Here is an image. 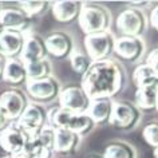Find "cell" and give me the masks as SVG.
<instances>
[{
	"mask_svg": "<svg viewBox=\"0 0 158 158\" xmlns=\"http://www.w3.org/2000/svg\"><path fill=\"white\" fill-rule=\"evenodd\" d=\"M89 158H102V157H99V156H91V157H89Z\"/></svg>",
	"mask_w": 158,
	"mask_h": 158,
	"instance_id": "obj_38",
	"label": "cell"
},
{
	"mask_svg": "<svg viewBox=\"0 0 158 158\" xmlns=\"http://www.w3.org/2000/svg\"><path fill=\"white\" fill-rule=\"evenodd\" d=\"M142 138L153 150L158 149V122H149L143 126Z\"/></svg>",
	"mask_w": 158,
	"mask_h": 158,
	"instance_id": "obj_28",
	"label": "cell"
},
{
	"mask_svg": "<svg viewBox=\"0 0 158 158\" xmlns=\"http://www.w3.org/2000/svg\"><path fill=\"white\" fill-rule=\"evenodd\" d=\"M47 52L55 59H69L74 52V40L69 34L55 31L44 39Z\"/></svg>",
	"mask_w": 158,
	"mask_h": 158,
	"instance_id": "obj_13",
	"label": "cell"
},
{
	"mask_svg": "<svg viewBox=\"0 0 158 158\" xmlns=\"http://www.w3.org/2000/svg\"><path fill=\"white\" fill-rule=\"evenodd\" d=\"M0 22L6 30L26 34L32 24V19L20 8H4L0 15Z\"/></svg>",
	"mask_w": 158,
	"mask_h": 158,
	"instance_id": "obj_18",
	"label": "cell"
},
{
	"mask_svg": "<svg viewBox=\"0 0 158 158\" xmlns=\"http://www.w3.org/2000/svg\"><path fill=\"white\" fill-rule=\"evenodd\" d=\"M10 125H11V121L8 119V117L6 115V113H4V110H3V107L0 106V133H2L4 129L8 127Z\"/></svg>",
	"mask_w": 158,
	"mask_h": 158,
	"instance_id": "obj_31",
	"label": "cell"
},
{
	"mask_svg": "<svg viewBox=\"0 0 158 158\" xmlns=\"http://www.w3.org/2000/svg\"><path fill=\"white\" fill-rule=\"evenodd\" d=\"M83 3L75 2V0H63V2L51 3V11L52 16L58 23L62 24H70L74 20L78 22V18L83 8Z\"/></svg>",
	"mask_w": 158,
	"mask_h": 158,
	"instance_id": "obj_16",
	"label": "cell"
},
{
	"mask_svg": "<svg viewBox=\"0 0 158 158\" xmlns=\"http://www.w3.org/2000/svg\"><path fill=\"white\" fill-rule=\"evenodd\" d=\"M54 154V129L47 126L38 135L28 138L23 158H52Z\"/></svg>",
	"mask_w": 158,
	"mask_h": 158,
	"instance_id": "obj_9",
	"label": "cell"
},
{
	"mask_svg": "<svg viewBox=\"0 0 158 158\" xmlns=\"http://www.w3.org/2000/svg\"><path fill=\"white\" fill-rule=\"evenodd\" d=\"M6 64H7V59L0 55V81H3V77H4Z\"/></svg>",
	"mask_w": 158,
	"mask_h": 158,
	"instance_id": "obj_32",
	"label": "cell"
},
{
	"mask_svg": "<svg viewBox=\"0 0 158 158\" xmlns=\"http://www.w3.org/2000/svg\"><path fill=\"white\" fill-rule=\"evenodd\" d=\"M153 156H154V158H158V149H156L153 152Z\"/></svg>",
	"mask_w": 158,
	"mask_h": 158,
	"instance_id": "obj_36",
	"label": "cell"
},
{
	"mask_svg": "<svg viewBox=\"0 0 158 158\" xmlns=\"http://www.w3.org/2000/svg\"><path fill=\"white\" fill-rule=\"evenodd\" d=\"M141 121V110L135 103L127 101H117L114 102L113 115L110 119V125L122 131H129L137 127Z\"/></svg>",
	"mask_w": 158,
	"mask_h": 158,
	"instance_id": "obj_7",
	"label": "cell"
},
{
	"mask_svg": "<svg viewBox=\"0 0 158 158\" xmlns=\"http://www.w3.org/2000/svg\"><path fill=\"white\" fill-rule=\"evenodd\" d=\"M117 30L122 34V36H134L141 38L142 34L146 31L148 20L146 15L142 10L137 8H126L121 11L115 20Z\"/></svg>",
	"mask_w": 158,
	"mask_h": 158,
	"instance_id": "obj_4",
	"label": "cell"
},
{
	"mask_svg": "<svg viewBox=\"0 0 158 158\" xmlns=\"http://www.w3.org/2000/svg\"><path fill=\"white\" fill-rule=\"evenodd\" d=\"M47 56H48V52H47L44 39L36 34H26L24 48L20 56L22 60L28 64L32 62L47 59Z\"/></svg>",
	"mask_w": 158,
	"mask_h": 158,
	"instance_id": "obj_17",
	"label": "cell"
},
{
	"mask_svg": "<svg viewBox=\"0 0 158 158\" xmlns=\"http://www.w3.org/2000/svg\"><path fill=\"white\" fill-rule=\"evenodd\" d=\"M47 110L43 105L39 103H34L30 102L28 107L26 109V111L23 113V115L20 117L16 123L24 130L26 134L31 137L38 135L43 129H46L48 126V121H47Z\"/></svg>",
	"mask_w": 158,
	"mask_h": 158,
	"instance_id": "obj_8",
	"label": "cell"
},
{
	"mask_svg": "<svg viewBox=\"0 0 158 158\" xmlns=\"http://www.w3.org/2000/svg\"><path fill=\"white\" fill-rule=\"evenodd\" d=\"M82 137L67 129L54 130V153L60 156H71L78 152Z\"/></svg>",
	"mask_w": 158,
	"mask_h": 158,
	"instance_id": "obj_15",
	"label": "cell"
},
{
	"mask_svg": "<svg viewBox=\"0 0 158 158\" xmlns=\"http://www.w3.org/2000/svg\"><path fill=\"white\" fill-rule=\"evenodd\" d=\"M127 4L130 6V8H137V10H141V7L148 6L149 3H148V2H129Z\"/></svg>",
	"mask_w": 158,
	"mask_h": 158,
	"instance_id": "obj_33",
	"label": "cell"
},
{
	"mask_svg": "<svg viewBox=\"0 0 158 158\" xmlns=\"http://www.w3.org/2000/svg\"><path fill=\"white\" fill-rule=\"evenodd\" d=\"M135 106L143 111H157L158 110V85L137 89Z\"/></svg>",
	"mask_w": 158,
	"mask_h": 158,
	"instance_id": "obj_21",
	"label": "cell"
},
{
	"mask_svg": "<svg viewBox=\"0 0 158 158\" xmlns=\"http://www.w3.org/2000/svg\"><path fill=\"white\" fill-rule=\"evenodd\" d=\"M145 63L152 67V69L154 70V73L158 75V47H156V48H153L152 51H150L149 55L146 56Z\"/></svg>",
	"mask_w": 158,
	"mask_h": 158,
	"instance_id": "obj_29",
	"label": "cell"
},
{
	"mask_svg": "<svg viewBox=\"0 0 158 158\" xmlns=\"http://www.w3.org/2000/svg\"><path fill=\"white\" fill-rule=\"evenodd\" d=\"M3 10H4V8H3V7H2V3H0V15H2V12H3Z\"/></svg>",
	"mask_w": 158,
	"mask_h": 158,
	"instance_id": "obj_37",
	"label": "cell"
},
{
	"mask_svg": "<svg viewBox=\"0 0 158 158\" xmlns=\"http://www.w3.org/2000/svg\"><path fill=\"white\" fill-rule=\"evenodd\" d=\"M70 60V66L73 71L75 74L81 75V77H83V75L87 73L90 66L93 64V60L90 59V56L86 52H82V51H75L71 54V56L69 58Z\"/></svg>",
	"mask_w": 158,
	"mask_h": 158,
	"instance_id": "obj_26",
	"label": "cell"
},
{
	"mask_svg": "<svg viewBox=\"0 0 158 158\" xmlns=\"http://www.w3.org/2000/svg\"><path fill=\"white\" fill-rule=\"evenodd\" d=\"M60 83L54 77H48L39 81H28L26 83V94L34 103L47 105L59 99Z\"/></svg>",
	"mask_w": 158,
	"mask_h": 158,
	"instance_id": "obj_3",
	"label": "cell"
},
{
	"mask_svg": "<svg viewBox=\"0 0 158 158\" xmlns=\"http://www.w3.org/2000/svg\"><path fill=\"white\" fill-rule=\"evenodd\" d=\"M28 135L16 122L0 133V148L7 156H22L26 150Z\"/></svg>",
	"mask_w": 158,
	"mask_h": 158,
	"instance_id": "obj_11",
	"label": "cell"
},
{
	"mask_svg": "<svg viewBox=\"0 0 158 158\" xmlns=\"http://www.w3.org/2000/svg\"><path fill=\"white\" fill-rule=\"evenodd\" d=\"M145 52V42L142 38L134 36H121L115 39V46H114V54L117 55L121 60L134 63L138 62L143 56Z\"/></svg>",
	"mask_w": 158,
	"mask_h": 158,
	"instance_id": "obj_12",
	"label": "cell"
},
{
	"mask_svg": "<svg viewBox=\"0 0 158 158\" xmlns=\"http://www.w3.org/2000/svg\"><path fill=\"white\" fill-rule=\"evenodd\" d=\"M113 109H114L113 99H110V98H98V99H91L87 114L91 117L95 126H105V125H110Z\"/></svg>",
	"mask_w": 158,
	"mask_h": 158,
	"instance_id": "obj_19",
	"label": "cell"
},
{
	"mask_svg": "<svg viewBox=\"0 0 158 158\" xmlns=\"http://www.w3.org/2000/svg\"><path fill=\"white\" fill-rule=\"evenodd\" d=\"M133 81L137 89L148 87V86L158 85V75L154 73V70L146 63L137 66L133 73Z\"/></svg>",
	"mask_w": 158,
	"mask_h": 158,
	"instance_id": "obj_24",
	"label": "cell"
},
{
	"mask_svg": "<svg viewBox=\"0 0 158 158\" xmlns=\"http://www.w3.org/2000/svg\"><path fill=\"white\" fill-rule=\"evenodd\" d=\"M50 6H51V3L42 2V0H38V2H20L19 3V8L22 11H24L31 19L43 15Z\"/></svg>",
	"mask_w": 158,
	"mask_h": 158,
	"instance_id": "obj_27",
	"label": "cell"
},
{
	"mask_svg": "<svg viewBox=\"0 0 158 158\" xmlns=\"http://www.w3.org/2000/svg\"><path fill=\"white\" fill-rule=\"evenodd\" d=\"M115 39L117 38L111 34V31L86 35L85 36L86 54L89 55L93 62L110 59V55L114 54Z\"/></svg>",
	"mask_w": 158,
	"mask_h": 158,
	"instance_id": "obj_5",
	"label": "cell"
},
{
	"mask_svg": "<svg viewBox=\"0 0 158 158\" xmlns=\"http://www.w3.org/2000/svg\"><path fill=\"white\" fill-rule=\"evenodd\" d=\"M27 66V75H28V81H39V79H44L48 77H52V67L48 59H43V60L28 63Z\"/></svg>",
	"mask_w": 158,
	"mask_h": 158,
	"instance_id": "obj_25",
	"label": "cell"
},
{
	"mask_svg": "<svg viewBox=\"0 0 158 158\" xmlns=\"http://www.w3.org/2000/svg\"><path fill=\"white\" fill-rule=\"evenodd\" d=\"M126 74L119 62L105 59L93 62L89 71L82 77V87L91 99L110 98L113 99L125 87Z\"/></svg>",
	"mask_w": 158,
	"mask_h": 158,
	"instance_id": "obj_1",
	"label": "cell"
},
{
	"mask_svg": "<svg viewBox=\"0 0 158 158\" xmlns=\"http://www.w3.org/2000/svg\"><path fill=\"white\" fill-rule=\"evenodd\" d=\"M26 43V34L6 30L0 36V55L8 59H19L22 56Z\"/></svg>",
	"mask_w": 158,
	"mask_h": 158,
	"instance_id": "obj_14",
	"label": "cell"
},
{
	"mask_svg": "<svg viewBox=\"0 0 158 158\" xmlns=\"http://www.w3.org/2000/svg\"><path fill=\"white\" fill-rule=\"evenodd\" d=\"M30 105V99L22 90L19 89H8L4 90L0 95V106L4 110L6 115L8 117L11 123L18 122Z\"/></svg>",
	"mask_w": 158,
	"mask_h": 158,
	"instance_id": "obj_10",
	"label": "cell"
},
{
	"mask_svg": "<svg viewBox=\"0 0 158 158\" xmlns=\"http://www.w3.org/2000/svg\"><path fill=\"white\" fill-rule=\"evenodd\" d=\"M4 32H6V28H4V26L2 24V22H0V36H2Z\"/></svg>",
	"mask_w": 158,
	"mask_h": 158,
	"instance_id": "obj_34",
	"label": "cell"
},
{
	"mask_svg": "<svg viewBox=\"0 0 158 158\" xmlns=\"http://www.w3.org/2000/svg\"><path fill=\"white\" fill-rule=\"evenodd\" d=\"M78 24L85 35L106 32L110 31L111 14L103 6L85 4L78 18Z\"/></svg>",
	"mask_w": 158,
	"mask_h": 158,
	"instance_id": "obj_2",
	"label": "cell"
},
{
	"mask_svg": "<svg viewBox=\"0 0 158 158\" xmlns=\"http://www.w3.org/2000/svg\"><path fill=\"white\" fill-rule=\"evenodd\" d=\"M149 22L150 26L158 32V4L150 11V16H149Z\"/></svg>",
	"mask_w": 158,
	"mask_h": 158,
	"instance_id": "obj_30",
	"label": "cell"
},
{
	"mask_svg": "<svg viewBox=\"0 0 158 158\" xmlns=\"http://www.w3.org/2000/svg\"><path fill=\"white\" fill-rule=\"evenodd\" d=\"M67 130H71L75 134H78L79 137L83 138L85 135H87L95 129V123L91 119V117L87 113L85 114H74L71 113L69 123H67Z\"/></svg>",
	"mask_w": 158,
	"mask_h": 158,
	"instance_id": "obj_22",
	"label": "cell"
},
{
	"mask_svg": "<svg viewBox=\"0 0 158 158\" xmlns=\"http://www.w3.org/2000/svg\"><path fill=\"white\" fill-rule=\"evenodd\" d=\"M2 158H23L22 156H4V157H2Z\"/></svg>",
	"mask_w": 158,
	"mask_h": 158,
	"instance_id": "obj_35",
	"label": "cell"
},
{
	"mask_svg": "<svg viewBox=\"0 0 158 158\" xmlns=\"http://www.w3.org/2000/svg\"><path fill=\"white\" fill-rule=\"evenodd\" d=\"M3 81L7 82L11 86H22L28 82V75H27V66L26 63L19 59H8L4 70V77Z\"/></svg>",
	"mask_w": 158,
	"mask_h": 158,
	"instance_id": "obj_20",
	"label": "cell"
},
{
	"mask_svg": "<svg viewBox=\"0 0 158 158\" xmlns=\"http://www.w3.org/2000/svg\"><path fill=\"white\" fill-rule=\"evenodd\" d=\"M102 158H137L134 146L123 141H113L105 146Z\"/></svg>",
	"mask_w": 158,
	"mask_h": 158,
	"instance_id": "obj_23",
	"label": "cell"
},
{
	"mask_svg": "<svg viewBox=\"0 0 158 158\" xmlns=\"http://www.w3.org/2000/svg\"><path fill=\"white\" fill-rule=\"evenodd\" d=\"M59 106L74 114H85L89 111L91 98L87 95L82 85H69L62 87L59 94Z\"/></svg>",
	"mask_w": 158,
	"mask_h": 158,
	"instance_id": "obj_6",
	"label": "cell"
}]
</instances>
